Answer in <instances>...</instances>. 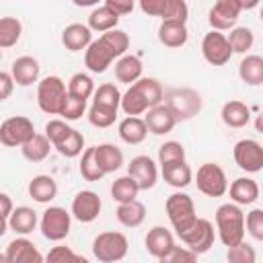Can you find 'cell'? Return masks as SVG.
Segmentation results:
<instances>
[{
    "instance_id": "13",
    "label": "cell",
    "mask_w": 263,
    "mask_h": 263,
    "mask_svg": "<svg viewBox=\"0 0 263 263\" xmlns=\"http://www.w3.org/2000/svg\"><path fill=\"white\" fill-rule=\"evenodd\" d=\"M101 208H103V201H101L99 193L92 191V189H82L72 199L70 216H74L82 224H90V222H95L99 218Z\"/></svg>"
},
{
    "instance_id": "3",
    "label": "cell",
    "mask_w": 263,
    "mask_h": 263,
    "mask_svg": "<svg viewBox=\"0 0 263 263\" xmlns=\"http://www.w3.org/2000/svg\"><path fill=\"white\" fill-rule=\"evenodd\" d=\"M162 101L166 109L173 113V117L177 119V123L193 119L203 107L201 95L195 88H171L164 92Z\"/></svg>"
},
{
    "instance_id": "24",
    "label": "cell",
    "mask_w": 263,
    "mask_h": 263,
    "mask_svg": "<svg viewBox=\"0 0 263 263\" xmlns=\"http://www.w3.org/2000/svg\"><path fill=\"white\" fill-rule=\"evenodd\" d=\"M160 175H162L164 183L175 187V189H185L193 181V171L187 164V160H177V162L162 164L160 166Z\"/></svg>"
},
{
    "instance_id": "22",
    "label": "cell",
    "mask_w": 263,
    "mask_h": 263,
    "mask_svg": "<svg viewBox=\"0 0 263 263\" xmlns=\"http://www.w3.org/2000/svg\"><path fill=\"white\" fill-rule=\"evenodd\" d=\"M92 43V31L82 23H72L62 31V45L68 51H82Z\"/></svg>"
},
{
    "instance_id": "17",
    "label": "cell",
    "mask_w": 263,
    "mask_h": 263,
    "mask_svg": "<svg viewBox=\"0 0 263 263\" xmlns=\"http://www.w3.org/2000/svg\"><path fill=\"white\" fill-rule=\"evenodd\" d=\"M39 74H41V66L33 55H21L10 66V76L18 86H31L39 82Z\"/></svg>"
},
{
    "instance_id": "35",
    "label": "cell",
    "mask_w": 263,
    "mask_h": 263,
    "mask_svg": "<svg viewBox=\"0 0 263 263\" xmlns=\"http://www.w3.org/2000/svg\"><path fill=\"white\" fill-rule=\"evenodd\" d=\"M226 41L230 45L232 53H242L247 55V51L253 47L255 43V33L251 27H234L230 29V33L226 35Z\"/></svg>"
},
{
    "instance_id": "2",
    "label": "cell",
    "mask_w": 263,
    "mask_h": 263,
    "mask_svg": "<svg viewBox=\"0 0 263 263\" xmlns=\"http://www.w3.org/2000/svg\"><path fill=\"white\" fill-rule=\"evenodd\" d=\"M216 230L224 247H234L245 240V214L234 203H222L216 210Z\"/></svg>"
},
{
    "instance_id": "53",
    "label": "cell",
    "mask_w": 263,
    "mask_h": 263,
    "mask_svg": "<svg viewBox=\"0 0 263 263\" xmlns=\"http://www.w3.org/2000/svg\"><path fill=\"white\" fill-rule=\"evenodd\" d=\"M105 6H109L119 18L125 16V14H129V12L136 8L134 0H105Z\"/></svg>"
},
{
    "instance_id": "16",
    "label": "cell",
    "mask_w": 263,
    "mask_h": 263,
    "mask_svg": "<svg viewBox=\"0 0 263 263\" xmlns=\"http://www.w3.org/2000/svg\"><path fill=\"white\" fill-rule=\"evenodd\" d=\"M4 257L8 263H45L43 253L33 245V240L25 236L10 240L4 251Z\"/></svg>"
},
{
    "instance_id": "8",
    "label": "cell",
    "mask_w": 263,
    "mask_h": 263,
    "mask_svg": "<svg viewBox=\"0 0 263 263\" xmlns=\"http://www.w3.org/2000/svg\"><path fill=\"white\" fill-rule=\"evenodd\" d=\"M35 134L33 121L25 115H12L0 123V144L6 148H21Z\"/></svg>"
},
{
    "instance_id": "1",
    "label": "cell",
    "mask_w": 263,
    "mask_h": 263,
    "mask_svg": "<svg viewBox=\"0 0 263 263\" xmlns=\"http://www.w3.org/2000/svg\"><path fill=\"white\" fill-rule=\"evenodd\" d=\"M129 49V37L121 29H113L103 33L99 39H92V43L84 49V66L92 74H103L113 64V60H119Z\"/></svg>"
},
{
    "instance_id": "31",
    "label": "cell",
    "mask_w": 263,
    "mask_h": 263,
    "mask_svg": "<svg viewBox=\"0 0 263 263\" xmlns=\"http://www.w3.org/2000/svg\"><path fill=\"white\" fill-rule=\"evenodd\" d=\"M115 218L125 228H138L146 220V205L138 199H134L129 203H119L115 210Z\"/></svg>"
},
{
    "instance_id": "51",
    "label": "cell",
    "mask_w": 263,
    "mask_h": 263,
    "mask_svg": "<svg viewBox=\"0 0 263 263\" xmlns=\"http://www.w3.org/2000/svg\"><path fill=\"white\" fill-rule=\"evenodd\" d=\"M158 263H197V255L191 253L187 247H173L164 257L158 259Z\"/></svg>"
},
{
    "instance_id": "44",
    "label": "cell",
    "mask_w": 263,
    "mask_h": 263,
    "mask_svg": "<svg viewBox=\"0 0 263 263\" xmlns=\"http://www.w3.org/2000/svg\"><path fill=\"white\" fill-rule=\"evenodd\" d=\"M45 263H90V261L86 257L74 253L70 247L58 245V247L49 249V253L45 255Z\"/></svg>"
},
{
    "instance_id": "14",
    "label": "cell",
    "mask_w": 263,
    "mask_h": 263,
    "mask_svg": "<svg viewBox=\"0 0 263 263\" xmlns=\"http://www.w3.org/2000/svg\"><path fill=\"white\" fill-rule=\"evenodd\" d=\"M201 55L212 66H224V64H228L230 58H232V51H230V45L226 41V35L224 33H218V31L205 33L203 39H201Z\"/></svg>"
},
{
    "instance_id": "49",
    "label": "cell",
    "mask_w": 263,
    "mask_h": 263,
    "mask_svg": "<svg viewBox=\"0 0 263 263\" xmlns=\"http://www.w3.org/2000/svg\"><path fill=\"white\" fill-rule=\"evenodd\" d=\"M70 132H72V127H70L68 121H64V119H49V121L45 123V138L49 140L51 146L60 144Z\"/></svg>"
},
{
    "instance_id": "48",
    "label": "cell",
    "mask_w": 263,
    "mask_h": 263,
    "mask_svg": "<svg viewBox=\"0 0 263 263\" xmlns=\"http://www.w3.org/2000/svg\"><path fill=\"white\" fill-rule=\"evenodd\" d=\"M189 18V6L185 0H166V8L162 14V21H175V23H187Z\"/></svg>"
},
{
    "instance_id": "56",
    "label": "cell",
    "mask_w": 263,
    "mask_h": 263,
    "mask_svg": "<svg viewBox=\"0 0 263 263\" xmlns=\"http://www.w3.org/2000/svg\"><path fill=\"white\" fill-rule=\"evenodd\" d=\"M8 232V218L0 216V236H4Z\"/></svg>"
},
{
    "instance_id": "5",
    "label": "cell",
    "mask_w": 263,
    "mask_h": 263,
    "mask_svg": "<svg viewBox=\"0 0 263 263\" xmlns=\"http://www.w3.org/2000/svg\"><path fill=\"white\" fill-rule=\"evenodd\" d=\"M92 255L101 263H117L127 255L129 242L123 232L117 230H105L95 236L92 240Z\"/></svg>"
},
{
    "instance_id": "46",
    "label": "cell",
    "mask_w": 263,
    "mask_h": 263,
    "mask_svg": "<svg viewBox=\"0 0 263 263\" xmlns=\"http://www.w3.org/2000/svg\"><path fill=\"white\" fill-rule=\"evenodd\" d=\"M84 113H86V101L76 99V97H72V95H66V99H64L62 109H60L58 115H60L64 121H76V119H80Z\"/></svg>"
},
{
    "instance_id": "37",
    "label": "cell",
    "mask_w": 263,
    "mask_h": 263,
    "mask_svg": "<svg viewBox=\"0 0 263 263\" xmlns=\"http://www.w3.org/2000/svg\"><path fill=\"white\" fill-rule=\"evenodd\" d=\"M23 35V23L16 16H2L0 18V49H8L18 43Z\"/></svg>"
},
{
    "instance_id": "47",
    "label": "cell",
    "mask_w": 263,
    "mask_h": 263,
    "mask_svg": "<svg viewBox=\"0 0 263 263\" xmlns=\"http://www.w3.org/2000/svg\"><path fill=\"white\" fill-rule=\"evenodd\" d=\"M177 160H185V146L181 142L168 140L164 144H160L158 148V164H168V162H177Z\"/></svg>"
},
{
    "instance_id": "39",
    "label": "cell",
    "mask_w": 263,
    "mask_h": 263,
    "mask_svg": "<svg viewBox=\"0 0 263 263\" xmlns=\"http://www.w3.org/2000/svg\"><path fill=\"white\" fill-rule=\"evenodd\" d=\"M119 103H121V92L111 82L101 84L92 92V105H101V107H109V109H117L119 111Z\"/></svg>"
},
{
    "instance_id": "41",
    "label": "cell",
    "mask_w": 263,
    "mask_h": 263,
    "mask_svg": "<svg viewBox=\"0 0 263 263\" xmlns=\"http://www.w3.org/2000/svg\"><path fill=\"white\" fill-rule=\"evenodd\" d=\"M53 148H55L62 156H66V158H76V156H80V154L84 152V136H82L78 129L72 127V132H70L60 144H55Z\"/></svg>"
},
{
    "instance_id": "57",
    "label": "cell",
    "mask_w": 263,
    "mask_h": 263,
    "mask_svg": "<svg viewBox=\"0 0 263 263\" xmlns=\"http://www.w3.org/2000/svg\"><path fill=\"white\" fill-rule=\"evenodd\" d=\"M0 263H8V261H6V257H4V253H0Z\"/></svg>"
},
{
    "instance_id": "54",
    "label": "cell",
    "mask_w": 263,
    "mask_h": 263,
    "mask_svg": "<svg viewBox=\"0 0 263 263\" xmlns=\"http://www.w3.org/2000/svg\"><path fill=\"white\" fill-rule=\"evenodd\" d=\"M14 90V80L10 76V72H2L0 70V103L6 101Z\"/></svg>"
},
{
    "instance_id": "12",
    "label": "cell",
    "mask_w": 263,
    "mask_h": 263,
    "mask_svg": "<svg viewBox=\"0 0 263 263\" xmlns=\"http://www.w3.org/2000/svg\"><path fill=\"white\" fill-rule=\"evenodd\" d=\"M242 8H240V0H218L214 2V6L208 12V21L212 31H230L236 27V21L240 16Z\"/></svg>"
},
{
    "instance_id": "32",
    "label": "cell",
    "mask_w": 263,
    "mask_h": 263,
    "mask_svg": "<svg viewBox=\"0 0 263 263\" xmlns=\"http://www.w3.org/2000/svg\"><path fill=\"white\" fill-rule=\"evenodd\" d=\"M117 25H119V16H117L109 6H105V4L95 6V8L90 10L88 23H86V27H88L90 31H97V33L113 31V29H117Z\"/></svg>"
},
{
    "instance_id": "19",
    "label": "cell",
    "mask_w": 263,
    "mask_h": 263,
    "mask_svg": "<svg viewBox=\"0 0 263 263\" xmlns=\"http://www.w3.org/2000/svg\"><path fill=\"white\" fill-rule=\"evenodd\" d=\"M230 203L234 205H251L259 199V183L251 177H238L230 183Z\"/></svg>"
},
{
    "instance_id": "6",
    "label": "cell",
    "mask_w": 263,
    "mask_h": 263,
    "mask_svg": "<svg viewBox=\"0 0 263 263\" xmlns=\"http://www.w3.org/2000/svg\"><path fill=\"white\" fill-rule=\"evenodd\" d=\"M66 82L60 76H45L37 82V105L47 115H58L66 99Z\"/></svg>"
},
{
    "instance_id": "15",
    "label": "cell",
    "mask_w": 263,
    "mask_h": 263,
    "mask_svg": "<svg viewBox=\"0 0 263 263\" xmlns=\"http://www.w3.org/2000/svg\"><path fill=\"white\" fill-rule=\"evenodd\" d=\"M127 177H132L138 185L140 191H148L156 185L158 181V166L156 162L146 156V154H140V156H134L127 164Z\"/></svg>"
},
{
    "instance_id": "10",
    "label": "cell",
    "mask_w": 263,
    "mask_h": 263,
    "mask_svg": "<svg viewBox=\"0 0 263 263\" xmlns=\"http://www.w3.org/2000/svg\"><path fill=\"white\" fill-rule=\"evenodd\" d=\"M179 238L183 240V245L195 253V255H203L208 253L212 247H214V240H216V230H214V224L205 218H197L195 224L185 230L183 234H179Z\"/></svg>"
},
{
    "instance_id": "28",
    "label": "cell",
    "mask_w": 263,
    "mask_h": 263,
    "mask_svg": "<svg viewBox=\"0 0 263 263\" xmlns=\"http://www.w3.org/2000/svg\"><path fill=\"white\" fill-rule=\"evenodd\" d=\"M142 70H144L142 60L132 53H125L115 62V78L127 86H132L136 80L142 78Z\"/></svg>"
},
{
    "instance_id": "40",
    "label": "cell",
    "mask_w": 263,
    "mask_h": 263,
    "mask_svg": "<svg viewBox=\"0 0 263 263\" xmlns=\"http://www.w3.org/2000/svg\"><path fill=\"white\" fill-rule=\"evenodd\" d=\"M119 109H121L127 117H140L142 113L148 111V105H146V101L140 97V92H138L134 86H129V88L121 95Z\"/></svg>"
},
{
    "instance_id": "55",
    "label": "cell",
    "mask_w": 263,
    "mask_h": 263,
    "mask_svg": "<svg viewBox=\"0 0 263 263\" xmlns=\"http://www.w3.org/2000/svg\"><path fill=\"white\" fill-rule=\"evenodd\" d=\"M12 210H14V203H12L10 195H8V193H2V191H0V216L8 218V216L12 214Z\"/></svg>"
},
{
    "instance_id": "45",
    "label": "cell",
    "mask_w": 263,
    "mask_h": 263,
    "mask_svg": "<svg viewBox=\"0 0 263 263\" xmlns=\"http://www.w3.org/2000/svg\"><path fill=\"white\" fill-rule=\"evenodd\" d=\"M226 261L228 263H257V251L249 242H238L234 247H228L226 251Z\"/></svg>"
},
{
    "instance_id": "4",
    "label": "cell",
    "mask_w": 263,
    "mask_h": 263,
    "mask_svg": "<svg viewBox=\"0 0 263 263\" xmlns=\"http://www.w3.org/2000/svg\"><path fill=\"white\" fill-rule=\"evenodd\" d=\"M164 210H166V216H168V222L173 226V230L179 234H183L185 230H189L195 220H197V214H195V203L191 199V195L183 193V191H175L166 197L164 201Z\"/></svg>"
},
{
    "instance_id": "33",
    "label": "cell",
    "mask_w": 263,
    "mask_h": 263,
    "mask_svg": "<svg viewBox=\"0 0 263 263\" xmlns=\"http://www.w3.org/2000/svg\"><path fill=\"white\" fill-rule=\"evenodd\" d=\"M132 86H134V88L140 92V97L146 101L148 109H152V107L160 105V103H162V99H164V90H162V84H160L156 78H148V76H142V78H140V80H136Z\"/></svg>"
},
{
    "instance_id": "26",
    "label": "cell",
    "mask_w": 263,
    "mask_h": 263,
    "mask_svg": "<svg viewBox=\"0 0 263 263\" xmlns=\"http://www.w3.org/2000/svg\"><path fill=\"white\" fill-rule=\"evenodd\" d=\"M187 39H189L187 25L175 23V21H162L160 23V27H158V41L164 47H171V49L183 47L187 43Z\"/></svg>"
},
{
    "instance_id": "34",
    "label": "cell",
    "mask_w": 263,
    "mask_h": 263,
    "mask_svg": "<svg viewBox=\"0 0 263 263\" xmlns=\"http://www.w3.org/2000/svg\"><path fill=\"white\" fill-rule=\"evenodd\" d=\"M53 146L49 144V140L45 138V134H35L29 142H25L21 146V154L25 156V160L29 162H41L49 156V150Z\"/></svg>"
},
{
    "instance_id": "52",
    "label": "cell",
    "mask_w": 263,
    "mask_h": 263,
    "mask_svg": "<svg viewBox=\"0 0 263 263\" xmlns=\"http://www.w3.org/2000/svg\"><path fill=\"white\" fill-rule=\"evenodd\" d=\"M164 8H166V0H142L140 2V10L144 14H150V16H160L162 18Z\"/></svg>"
},
{
    "instance_id": "38",
    "label": "cell",
    "mask_w": 263,
    "mask_h": 263,
    "mask_svg": "<svg viewBox=\"0 0 263 263\" xmlns=\"http://www.w3.org/2000/svg\"><path fill=\"white\" fill-rule=\"evenodd\" d=\"M66 90H68V95H72V97H76V99L88 101V99L92 97V92H95V82H92V78H90L88 74L76 72V74L70 76Z\"/></svg>"
},
{
    "instance_id": "20",
    "label": "cell",
    "mask_w": 263,
    "mask_h": 263,
    "mask_svg": "<svg viewBox=\"0 0 263 263\" xmlns=\"http://www.w3.org/2000/svg\"><path fill=\"white\" fill-rule=\"evenodd\" d=\"M220 117H222V123L226 127H232V129H240V127H247L249 121H251V107L242 101H226L220 109Z\"/></svg>"
},
{
    "instance_id": "7",
    "label": "cell",
    "mask_w": 263,
    "mask_h": 263,
    "mask_svg": "<svg viewBox=\"0 0 263 263\" xmlns=\"http://www.w3.org/2000/svg\"><path fill=\"white\" fill-rule=\"evenodd\" d=\"M70 228H72V216L70 212H66V208L49 205L39 218V230L51 242L64 240L70 234Z\"/></svg>"
},
{
    "instance_id": "50",
    "label": "cell",
    "mask_w": 263,
    "mask_h": 263,
    "mask_svg": "<svg viewBox=\"0 0 263 263\" xmlns=\"http://www.w3.org/2000/svg\"><path fill=\"white\" fill-rule=\"evenodd\" d=\"M245 228L255 240H263V210L253 208L245 218Z\"/></svg>"
},
{
    "instance_id": "23",
    "label": "cell",
    "mask_w": 263,
    "mask_h": 263,
    "mask_svg": "<svg viewBox=\"0 0 263 263\" xmlns=\"http://www.w3.org/2000/svg\"><path fill=\"white\" fill-rule=\"evenodd\" d=\"M95 160H97L99 168L103 171V175H109L123 166V152L115 144L105 142V144L95 146Z\"/></svg>"
},
{
    "instance_id": "18",
    "label": "cell",
    "mask_w": 263,
    "mask_h": 263,
    "mask_svg": "<svg viewBox=\"0 0 263 263\" xmlns=\"http://www.w3.org/2000/svg\"><path fill=\"white\" fill-rule=\"evenodd\" d=\"M144 123L148 127L150 134L154 136H164V134H171L173 127L177 125V119L173 117V113L166 109L164 103L152 107L146 111V117H144Z\"/></svg>"
},
{
    "instance_id": "42",
    "label": "cell",
    "mask_w": 263,
    "mask_h": 263,
    "mask_svg": "<svg viewBox=\"0 0 263 263\" xmlns=\"http://www.w3.org/2000/svg\"><path fill=\"white\" fill-rule=\"evenodd\" d=\"M78 171H80V175H82V179L84 181H101L105 175H103V171L99 168V164H97V160H95V146H90V148H84V152L80 154V164H78Z\"/></svg>"
},
{
    "instance_id": "9",
    "label": "cell",
    "mask_w": 263,
    "mask_h": 263,
    "mask_svg": "<svg viewBox=\"0 0 263 263\" xmlns=\"http://www.w3.org/2000/svg\"><path fill=\"white\" fill-rule=\"evenodd\" d=\"M195 185L197 189L208 195V197H222L226 191H228V179H226V173L220 164L216 162H203L199 168H197V175H195Z\"/></svg>"
},
{
    "instance_id": "30",
    "label": "cell",
    "mask_w": 263,
    "mask_h": 263,
    "mask_svg": "<svg viewBox=\"0 0 263 263\" xmlns=\"http://www.w3.org/2000/svg\"><path fill=\"white\" fill-rule=\"evenodd\" d=\"M117 132H119V138L129 146L142 144L146 140V136H148V127H146L142 117H123L119 121Z\"/></svg>"
},
{
    "instance_id": "21",
    "label": "cell",
    "mask_w": 263,
    "mask_h": 263,
    "mask_svg": "<svg viewBox=\"0 0 263 263\" xmlns=\"http://www.w3.org/2000/svg\"><path fill=\"white\" fill-rule=\"evenodd\" d=\"M144 245H146V251H148L152 257L160 259V257H164V255L175 247V236H173V232H171L168 228H164V226H152V228L148 230L146 238H144Z\"/></svg>"
},
{
    "instance_id": "11",
    "label": "cell",
    "mask_w": 263,
    "mask_h": 263,
    "mask_svg": "<svg viewBox=\"0 0 263 263\" xmlns=\"http://www.w3.org/2000/svg\"><path fill=\"white\" fill-rule=\"evenodd\" d=\"M234 162L245 173H259L263 168V146L257 140L242 138L232 148Z\"/></svg>"
},
{
    "instance_id": "36",
    "label": "cell",
    "mask_w": 263,
    "mask_h": 263,
    "mask_svg": "<svg viewBox=\"0 0 263 263\" xmlns=\"http://www.w3.org/2000/svg\"><path fill=\"white\" fill-rule=\"evenodd\" d=\"M138 193H140V189H138L136 181L132 177H127V175L117 177L111 183V197L117 203H129V201H134L138 197Z\"/></svg>"
},
{
    "instance_id": "27",
    "label": "cell",
    "mask_w": 263,
    "mask_h": 263,
    "mask_svg": "<svg viewBox=\"0 0 263 263\" xmlns=\"http://www.w3.org/2000/svg\"><path fill=\"white\" fill-rule=\"evenodd\" d=\"M37 224H39V216L29 205H18L8 216V230H12L16 234H23V236L29 234V232H33Z\"/></svg>"
},
{
    "instance_id": "43",
    "label": "cell",
    "mask_w": 263,
    "mask_h": 263,
    "mask_svg": "<svg viewBox=\"0 0 263 263\" xmlns=\"http://www.w3.org/2000/svg\"><path fill=\"white\" fill-rule=\"evenodd\" d=\"M86 117H88V123L90 125L105 129V127H111L115 123L117 109H109V107H101V105H90Z\"/></svg>"
},
{
    "instance_id": "58",
    "label": "cell",
    "mask_w": 263,
    "mask_h": 263,
    "mask_svg": "<svg viewBox=\"0 0 263 263\" xmlns=\"http://www.w3.org/2000/svg\"><path fill=\"white\" fill-rule=\"evenodd\" d=\"M0 62H2V49H0Z\"/></svg>"
},
{
    "instance_id": "29",
    "label": "cell",
    "mask_w": 263,
    "mask_h": 263,
    "mask_svg": "<svg viewBox=\"0 0 263 263\" xmlns=\"http://www.w3.org/2000/svg\"><path fill=\"white\" fill-rule=\"evenodd\" d=\"M238 76L249 86L263 84V58L257 53H247L238 64Z\"/></svg>"
},
{
    "instance_id": "25",
    "label": "cell",
    "mask_w": 263,
    "mask_h": 263,
    "mask_svg": "<svg viewBox=\"0 0 263 263\" xmlns=\"http://www.w3.org/2000/svg\"><path fill=\"white\" fill-rule=\"evenodd\" d=\"M29 197L37 203H49L58 195V183L49 175H35L27 185Z\"/></svg>"
}]
</instances>
